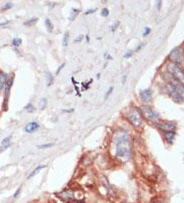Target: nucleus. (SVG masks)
<instances>
[{"instance_id":"obj_32","label":"nucleus","mask_w":184,"mask_h":203,"mask_svg":"<svg viewBox=\"0 0 184 203\" xmlns=\"http://www.w3.org/2000/svg\"><path fill=\"white\" fill-rule=\"evenodd\" d=\"M73 111H74V109L71 108V109H64L63 112H73Z\"/></svg>"},{"instance_id":"obj_21","label":"nucleus","mask_w":184,"mask_h":203,"mask_svg":"<svg viewBox=\"0 0 184 203\" xmlns=\"http://www.w3.org/2000/svg\"><path fill=\"white\" fill-rule=\"evenodd\" d=\"M53 146V143H48V144H42V145H38L39 149H45V148H50V147Z\"/></svg>"},{"instance_id":"obj_19","label":"nucleus","mask_w":184,"mask_h":203,"mask_svg":"<svg viewBox=\"0 0 184 203\" xmlns=\"http://www.w3.org/2000/svg\"><path fill=\"white\" fill-rule=\"evenodd\" d=\"M24 109H25V110H27V111H28V113H31V112H33L34 107H33V105H32L31 103H28V104L24 107Z\"/></svg>"},{"instance_id":"obj_2","label":"nucleus","mask_w":184,"mask_h":203,"mask_svg":"<svg viewBox=\"0 0 184 203\" xmlns=\"http://www.w3.org/2000/svg\"><path fill=\"white\" fill-rule=\"evenodd\" d=\"M167 69L176 81L184 85V69L182 67L175 63H169L167 65Z\"/></svg>"},{"instance_id":"obj_6","label":"nucleus","mask_w":184,"mask_h":203,"mask_svg":"<svg viewBox=\"0 0 184 203\" xmlns=\"http://www.w3.org/2000/svg\"><path fill=\"white\" fill-rule=\"evenodd\" d=\"M170 59L173 61V63L175 64H181L182 60H183V55H182V51L179 48H175L173 51L170 53Z\"/></svg>"},{"instance_id":"obj_10","label":"nucleus","mask_w":184,"mask_h":203,"mask_svg":"<svg viewBox=\"0 0 184 203\" xmlns=\"http://www.w3.org/2000/svg\"><path fill=\"white\" fill-rule=\"evenodd\" d=\"M38 128H39V124L37 122H35V121H32V122H29L26 126H25L24 130H25V132H27V133H33Z\"/></svg>"},{"instance_id":"obj_34","label":"nucleus","mask_w":184,"mask_h":203,"mask_svg":"<svg viewBox=\"0 0 184 203\" xmlns=\"http://www.w3.org/2000/svg\"><path fill=\"white\" fill-rule=\"evenodd\" d=\"M160 6H161V1H159L157 3V8H158V10H160Z\"/></svg>"},{"instance_id":"obj_16","label":"nucleus","mask_w":184,"mask_h":203,"mask_svg":"<svg viewBox=\"0 0 184 203\" xmlns=\"http://www.w3.org/2000/svg\"><path fill=\"white\" fill-rule=\"evenodd\" d=\"M37 21H38V18L33 17V18H31V19L27 20V21H25V22H24V25H25V26H31V25H33L34 23H36Z\"/></svg>"},{"instance_id":"obj_7","label":"nucleus","mask_w":184,"mask_h":203,"mask_svg":"<svg viewBox=\"0 0 184 203\" xmlns=\"http://www.w3.org/2000/svg\"><path fill=\"white\" fill-rule=\"evenodd\" d=\"M156 126L162 131H164L165 133L167 132H174L176 129V125L171 122H162V123H157Z\"/></svg>"},{"instance_id":"obj_15","label":"nucleus","mask_w":184,"mask_h":203,"mask_svg":"<svg viewBox=\"0 0 184 203\" xmlns=\"http://www.w3.org/2000/svg\"><path fill=\"white\" fill-rule=\"evenodd\" d=\"M45 26H46V29H47L48 32H52L53 31V25H52V23H51V21L48 18L45 19Z\"/></svg>"},{"instance_id":"obj_36","label":"nucleus","mask_w":184,"mask_h":203,"mask_svg":"<svg viewBox=\"0 0 184 203\" xmlns=\"http://www.w3.org/2000/svg\"><path fill=\"white\" fill-rule=\"evenodd\" d=\"M75 203H83V202H75Z\"/></svg>"},{"instance_id":"obj_22","label":"nucleus","mask_w":184,"mask_h":203,"mask_svg":"<svg viewBox=\"0 0 184 203\" xmlns=\"http://www.w3.org/2000/svg\"><path fill=\"white\" fill-rule=\"evenodd\" d=\"M101 15L103 17H107L109 15V10L107 8H103V9H102V11H101Z\"/></svg>"},{"instance_id":"obj_8","label":"nucleus","mask_w":184,"mask_h":203,"mask_svg":"<svg viewBox=\"0 0 184 203\" xmlns=\"http://www.w3.org/2000/svg\"><path fill=\"white\" fill-rule=\"evenodd\" d=\"M170 83L173 85V87H174V88L176 89L177 92L179 93V94L181 95V97L184 99V85L181 84V83H179V82H178V81H176L175 79L171 80V82H170Z\"/></svg>"},{"instance_id":"obj_28","label":"nucleus","mask_w":184,"mask_h":203,"mask_svg":"<svg viewBox=\"0 0 184 203\" xmlns=\"http://www.w3.org/2000/svg\"><path fill=\"white\" fill-rule=\"evenodd\" d=\"M82 38H83V36L82 35H80V36H78L77 38H75V42H80L81 40H82Z\"/></svg>"},{"instance_id":"obj_27","label":"nucleus","mask_w":184,"mask_h":203,"mask_svg":"<svg viewBox=\"0 0 184 203\" xmlns=\"http://www.w3.org/2000/svg\"><path fill=\"white\" fill-rule=\"evenodd\" d=\"M150 31H151L150 28L146 27V28H145V31H144V33H143V36H147V35L150 33Z\"/></svg>"},{"instance_id":"obj_33","label":"nucleus","mask_w":184,"mask_h":203,"mask_svg":"<svg viewBox=\"0 0 184 203\" xmlns=\"http://www.w3.org/2000/svg\"><path fill=\"white\" fill-rule=\"evenodd\" d=\"M142 47H143V44H140L139 46H138V47L136 48V50H135V51H138V50H139V49H141Z\"/></svg>"},{"instance_id":"obj_13","label":"nucleus","mask_w":184,"mask_h":203,"mask_svg":"<svg viewBox=\"0 0 184 203\" xmlns=\"http://www.w3.org/2000/svg\"><path fill=\"white\" fill-rule=\"evenodd\" d=\"M45 167H46L45 165H39L38 167H36V168H35V169H34V170L31 172V173H30V174L28 175L27 178H31V177H33L34 175H36V174L38 173V172H39L40 170L43 169V168H45Z\"/></svg>"},{"instance_id":"obj_20","label":"nucleus","mask_w":184,"mask_h":203,"mask_svg":"<svg viewBox=\"0 0 184 203\" xmlns=\"http://www.w3.org/2000/svg\"><path fill=\"white\" fill-rule=\"evenodd\" d=\"M21 44V39L20 38H14L13 40H12V45L13 46H19V45Z\"/></svg>"},{"instance_id":"obj_18","label":"nucleus","mask_w":184,"mask_h":203,"mask_svg":"<svg viewBox=\"0 0 184 203\" xmlns=\"http://www.w3.org/2000/svg\"><path fill=\"white\" fill-rule=\"evenodd\" d=\"M68 40H69V33L66 32L64 34V37H63V46L66 47L68 45Z\"/></svg>"},{"instance_id":"obj_4","label":"nucleus","mask_w":184,"mask_h":203,"mask_svg":"<svg viewBox=\"0 0 184 203\" xmlns=\"http://www.w3.org/2000/svg\"><path fill=\"white\" fill-rule=\"evenodd\" d=\"M141 110L146 116L147 119H149L152 122H158V120H159V115H158L151 107H149L148 105H143L141 107Z\"/></svg>"},{"instance_id":"obj_12","label":"nucleus","mask_w":184,"mask_h":203,"mask_svg":"<svg viewBox=\"0 0 184 203\" xmlns=\"http://www.w3.org/2000/svg\"><path fill=\"white\" fill-rule=\"evenodd\" d=\"M10 139H11V136H8L5 139L2 140V142H1V145H2L1 150H5L6 148H8L9 145H10Z\"/></svg>"},{"instance_id":"obj_17","label":"nucleus","mask_w":184,"mask_h":203,"mask_svg":"<svg viewBox=\"0 0 184 203\" xmlns=\"http://www.w3.org/2000/svg\"><path fill=\"white\" fill-rule=\"evenodd\" d=\"M46 104H47V100H46V98H42V99H40L39 101V107L40 109H44L46 107Z\"/></svg>"},{"instance_id":"obj_1","label":"nucleus","mask_w":184,"mask_h":203,"mask_svg":"<svg viewBox=\"0 0 184 203\" xmlns=\"http://www.w3.org/2000/svg\"><path fill=\"white\" fill-rule=\"evenodd\" d=\"M113 139L116 144V156L123 159H129L131 157V143L129 135L124 131H118L115 133Z\"/></svg>"},{"instance_id":"obj_30","label":"nucleus","mask_w":184,"mask_h":203,"mask_svg":"<svg viewBox=\"0 0 184 203\" xmlns=\"http://www.w3.org/2000/svg\"><path fill=\"white\" fill-rule=\"evenodd\" d=\"M95 11H96V9H90V10H88V11H86L85 14H90V13H93Z\"/></svg>"},{"instance_id":"obj_14","label":"nucleus","mask_w":184,"mask_h":203,"mask_svg":"<svg viewBox=\"0 0 184 203\" xmlns=\"http://www.w3.org/2000/svg\"><path fill=\"white\" fill-rule=\"evenodd\" d=\"M165 137H166V140L168 141V143L172 144L173 140H174L175 134H174V132H167V133H165Z\"/></svg>"},{"instance_id":"obj_31","label":"nucleus","mask_w":184,"mask_h":203,"mask_svg":"<svg viewBox=\"0 0 184 203\" xmlns=\"http://www.w3.org/2000/svg\"><path fill=\"white\" fill-rule=\"evenodd\" d=\"M20 190H21V188H18V189L16 190V192H15V194L13 195V197H17V196H18V194L20 193Z\"/></svg>"},{"instance_id":"obj_3","label":"nucleus","mask_w":184,"mask_h":203,"mask_svg":"<svg viewBox=\"0 0 184 203\" xmlns=\"http://www.w3.org/2000/svg\"><path fill=\"white\" fill-rule=\"evenodd\" d=\"M127 119H128L129 122L131 124H133L134 126H139L142 122L141 113L139 112V110L136 109L135 107H132L129 109L128 113H127Z\"/></svg>"},{"instance_id":"obj_5","label":"nucleus","mask_w":184,"mask_h":203,"mask_svg":"<svg viewBox=\"0 0 184 203\" xmlns=\"http://www.w3.org/2000/svg\"><path fill=\"white\" fill-rule=\"evenodd\" d=\"M166 90H167V92H168V94H169V96L170 97L175 101V102H177V103H180V102H183V98L181 97V95L179 94L176 91V89L173 87V85L171 84V83H169V84H167V86H166Z\"/></svg>"},{"instance_id":"obj_29","label":"nucleus","mask_w":184,"mask_h":203,"mask_svg":"<svg viewBox=\"0 0 184 203\" xmlns=\"http://www.w3.org/2000/svg\"><path fill=\"white\" fill-rule=\"evenodd\" d=\"M132 53H133V52H132V51H130V52H128V53L124 54V58H129V57L131 56V55H132Z\"/></svg>"},{"instance_id":"obj_23","label":"nucleus","mask_w":184,"mask_h":203,"mask_svg":"<svg viewBox=\"0 0 184 203\" xmlns=\"http://www.w3.org/2000/svg\"><path fill=\"white\" fill-rule=\"evenodd\" d=\"M113 89H114L113 87H110V88H109V90L107 91V92L105 93V95H104V99H107V98H108V96L112 93V91H113Z\"/></svg>"},{"instance_id":"obj_35","label":"nucleus","mask_w":184,"mask_h":203,"mask_svg":"<svg viewBox=\"0 0 184 203\" xmlns=\"http://www.w3.org/2000/svg\"><path fill=\"white\" fill-rule=\"evenodd\" d=\"M105 56H106V57H105L106 59H107V58H108V59H111V58H112V57L110 56V55H109V54H108V55H107V54H105Z\"/></svg>"},{"instance_id":"obj_26","label":"nucleus","mask_w":184,"mask_h":203,"mask_svg":"<svg viewBox=\"0 0 184 203\" xmlns=\"http://www.w3.org/2000/svg\"><path fill=\"white\" fill-rule=\"evenodd\" d=\"M64 66H65V63L61 64V66H59V67H58V69H57V71H56V74L58 75V74L60 73V71H61V70H62V69L64 68Z\"/></svg>"},{"instance_id":"obj_9","label":"nucleus","mask_w":184,"mask_h":203,"mask_svg":"<svg viewBox=\"0 0 184 203\" xmlns=\"http://www.w3.org/2000/svg\"><path fill=\"white\" fill-rule=\"evenodd\" d=\"M140 97L145 102H149L152 100V91L150 89H145L140 91Z\"/></svg>"},{"instance_id":"obj_24","label":"nucleus","mask_w":184,"mask_h":203,"mask_svg":"<svg viewBox=\"0 0 184 203\" xmlns=\"http://www.w3.org/2000/svg\"><path fill=\"white\" fill-rule=\"evenodd\" d=\"M12 7V3H10V2H8V3H6L3 6V9L4 10H7V9H9V8H11Z\"/></svg>"},{"instance_id":"obj_25","label":"nucleus","mask_w":184,"mask_h":203,"mask_svg":"<svg viewBox=\"0 0 184 203\" xmlns=\"http://www.w3.org/2000/svg\"><path fill=\"white\" fill-rule=\"evenodd\" d=\"M47 76H48V81H49V82H48V86H49V85H51V83L53 82V77H52V76H51L49 73H47Z\"/></svg>"},{"instance_id":"obj_11","label":"nucleus","mask_w":184,"mask_h":203,"mask_svg":"<svg viewBox=\"0 0 184 203\" xmlns=\"http://www.w3.org/2000/svg\"><path fill=\"white\" fill-rule=\"evenodd\" d=\"M7 82V73L1 72L0 73V89L5 87V84Z\"/></svg>"}]
</instances>
